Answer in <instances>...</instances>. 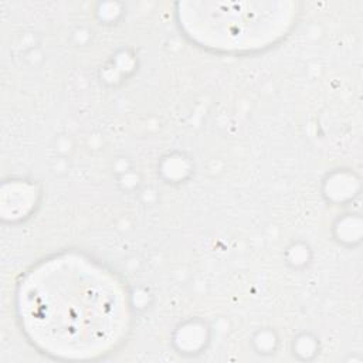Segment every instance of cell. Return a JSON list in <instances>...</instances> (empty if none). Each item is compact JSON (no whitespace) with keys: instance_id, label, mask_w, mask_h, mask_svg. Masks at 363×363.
<instances>
[{"instance_id":"2","label":"cell","mask_w":363,"mask_h":363,"mask_svg":"<svg viewBox=\"0 0 363 363\" xmlns=\"http://www.w3.org/2000/svg\"><path fill=\"white\" fill-rule=\"evenodd\" d=\"M191 10L183 11V26L199 43L216 50L240 51L264 47L279 37L291 21L292 13L281 9L272 10L277 4L250 3L245 10L242 4L221 10L220 4L208 10L204 3H191Z\"/></svg>"},{"instance_id":"1","label":"cell","mask_w":363,"mask_h":363,"mask_svg":"<svg viewBox=\"0 0 363 363\" xmlns=\"http://www.w3.org/2000/svg\"><path fill=\"white\" fill-rule=\"evenodd\" d=\"M18 313L28 337L62 359H92L109 352L128 325L122 286L75 255L47 259L26 275Z\"/></svg>"}]
</instances>
